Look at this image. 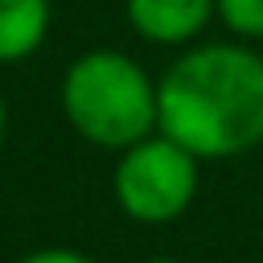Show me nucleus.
<instances>
[{
    "mask_svg": "<svg viewBox=\"0 0 263 263\" xmlns=\"http://www.w3.org/2000/svg\"><path fill=\"white\" fill-rule=\"evenodd\" d=\"M62 119L90 148L123 152L156 132V78L123 49H86L58 82Z\"/></svg>",
    "mask_w": 263,
    "mask_h": 263,
    "instance_id": "nucleus-2",
    "label": "nucleus"
},
{
    "mask_svg": "<svg viewBox=\"0 0 263 263\" xmlns=\"http://www.w3.org/2000/svg\"><path fill=\"white\" fill-rule=\"evenodd\" d=\"M197 185H201V160L164 132H152L140 144L115 152L111 197L119 214L140 226H168L181 214H189Z\"/></svg>",
    "mask_w": 263,
    "mask_h": 263,
    "instance_id": "nucleus-3",
    "label": "nucleus"
},
{
    "mask_svg": "<svg viewBox=\"0 0 263 263\" xmlns=\"http://www.w3.org/2000/svg\"><path fill=\"white\" fill-rule=\"evenodd\" d=\"M140 263H181V259H173V255H152V259H140Z\"/></svg>",
    "mask_w": 263,
    "mask_h": 263,
    "instance_id": "nucleus-9",
    "label": "nucleus"
},
{
    "mask_svg": "<svg viewBox=\"0 0 263 263\" xmlns=\"http://www.w3.org/2000/svg\"><path fill=\"white\" fill-rule=\"evenodd\" d=\"M127 29L160 49H189L218 21L214 0H123Z\"/></svg>",
    "mask_w": 263,
    "mask_h": 263,
    "instance_id": "nucleus-4",
    "label": "nucleus"
},
{
    "mask_svg": "<svg viewBox=\"0 0 263 263\" xmlns=\"http://www.w3.org/2000/svg\"><path fill=\"white\" fill-rule=\"evenodd\" d=\"M4 140H8V99L0 90V148H4Z\"/></svg>",
    "mask_w": 263,
    "mask_h": 263,
    "instance_id": "nucleus-8",
    "label": "nucleus"
},
{
    "mask_svg": "<svg viewBox=\"0 0 263 263\" xmlns=\"http://www.w3.org/2000/svg\"><path fill=\"white\" fill-rule=\"evenodd\" d=\"M16 263H99V259H90L78 247H37V251L21 255Z\"/></svg>",
    "mask_w": 263,
    "mask_h": 263,
    "instance_id": "nucleus-7",
    "label": "nucleus"
},
{
    "mask_svg": "<svg viewBox=\"0 0 263 263\" xmlns=\"http://www.w3.org/2000/svg\"><path fill=\"white\" fill-rule=\"evenodd\" d=\"M53 25V0H0V66L29 62Z\"/></svg>",
    "mask_w": 263,
    "mask_h": 263,
    "instance_id": "nucleus-5",
    "label": "nucleus"
},
{
    "mask_svg": "<svg viewBox=\"0 0 263 263\" xmlns=\"http://www.w3.org/2000/svg\"><path fill=\"white\" fill-rule=\"evenodd\" d=\"M156 132L205 160L263 144V53L251 41H197L156 78Z\"/></svg>",
    "mask_w": 263,
    "mask_h": 263,
    "instance_id": "nucleus-1",
    "label": "nucleus"
},
{
    "mask_svg": "<svg viewBox=\"0 0 263 263\" xmlns=\"http://www.w3.org/2000/svg\"><path fill=\"white\" fill-rule=\"evenodd\" d=\"M218 25L238 41H263V0H214Z\"/></svg>",
    "mask_w": 263,
    "mask_h": 263,
    "instance_id": "nucleus-6",
    "label": "nucleus"
}]
</instances>
